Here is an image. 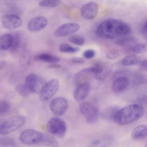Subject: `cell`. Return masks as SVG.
Listing matches in <instances>:
<instances>
[{
  "label": "cell",
  "instance_id": "cell-1",
  "mask_svg": "<svg viewBox=\"0 0 147 147\" xmlns=\"http://www.w3.org/2000/svg\"><path fill=\"white\" fill-rule=\"evenodd\" d=\"M96 34L103 39L113 40L131 33L126 23L116 19H108L100 24L96 29Z\"/></svg>",
  "mask_w": 147,
  "mask_h": 147
},
{
  "label": "cell",
  "instance_id": "cell-2",
  "mask_svg": "<svg viewBox=\"0 0 147 147\" xmlns=\"http://www.w3.org/2000/svg\"><path fill=\"white\" fill-rule=\"evenodd\" d=\"M145 113L144 107L140 104H131L117 110L113 119L118 125L130 124L141 118Z\"/></svg>",
  "mask_w": 147,
  "mask_h": 147
},
{
  "label": "cell",
  "instance_id": "cell-3",
  "mask_svg": "<svg viewBox=\"0 0 147 147\" xmlns=\"http://www.w3.org/2000/svg\"><path fill=\"white\" fill-rule=\"evenodd\" d=\"M20 142L26 145H42L51 147H57L58 142L53 137L34 129H27L20 135Z\"/></svg>",
  "mask_w": 147,
  "mask_h": 147
},
{
  "label": "cell",
  "instance_id": "cell-4",
  "mask_svg": "<svg viewBox=\"0 0 147 147\" xmlns=\"http://www.w3.org/2000/svg\"><path fill=\"white\" fill-rule=\"evenodd\" d=\"M26 121L25 116L17 115L3 122L0 126V133L2 135L10 134L21 127Z\"/></svg>",
  "mask_w": 147,
  "mask_h": 147
},
{
  "label": "cell",
  "instance_id": "cell-5",
  "mask_svg": "<svg viewBox=\"0 0 147 147\" xmlns=\"http://www.w3.org/2000/svg\"><path fill=\"white\" fill-rule=\"evenodd\" d=\"M94 75V78L98 82H103L111 74L113 65L111 63L99 61L91 67Z\"/></svg>",
  "mask_w": 147,
  "mask_h": 147
},
{
  "label": "cell",
  "instance_id": "cell-6",
  "mask_svg": "<svg viewBox=\"0 0 147 147\" xmlns=\"http://www.w3.org/2000/svg\"><path fill=\"white\" fill-rule=\"evenodd\" d=\"M59 87V81L56 78H53L44 83L39 92V98L42 102H45L51 99L57 92Z\"/></svg>",
  "mask_w": 147,
  "mask_h": 147
},
{
  "label": "cell",
  "instance_id": "cell-7",
  "mask_svg": "<svg viewBox=\"0 0 147 147\" xmlns=\"http://www.w3.org/2000/svg\"><path fill=\"white\" fill-rule=\"evenodd\" d=\"M47 130L56 137L63 138L67 130V125L64 121L59 118H53L47 124Z\"/></svg>",
  "mask_w": 147,
  "mask_h": 147
},
{
  "label": "cell",
  "instance_id": "cell-8",
  "mask_svg": "<svg viewBox=\"0 0 147 147\" xmlns=\"http://www.w3.org/2000/svg\"><path fill=\"white\" fill-rule=\"evenodd\" d=\"M79 109L88 123L93 124L96 122L99 112L95 106L89 102H84L80 105Z\"/></svg>",
  "mask_w": 147,
  "mask_h": 147
},
{
  "label": "cell",
  "instance_id": "cell-9",
  "mask_svg": "<svg viewBox=\"0 0 147 147\" xmlns=\"http://www.w3.org/2000/svg\"><path fill=\"white\" fill-rule=\"evenodd\" d=\"M44 84V80L35 74L30 73L25 78V85L30 93L39 92Z\"/></svg>",
  "mask_w": 147,
  "mask_h": 147
},
{
  "label": "cell",
  "instance_id": "cell-10",
  "mask_svg": "<svg viewBox=\"0 0 147 147\" xmlns=\"http://www.w3.org/2000/svg\"><path fill=\"white\" fill-rule=\"evenodd\" d=\"M50 109L56 116H61L67 111L68 106L67 99L63 97H56L50 102Z\"/></svg>",
  "mask_w": 147,
  "mask_h": 147
},
{
  "label": "cell",
  "instance_id": "cell-11",
  "mask_svg": "<svg viewBox=\"0 0 147 147\" xmlns=\"http://www.w3.org/2000/svg\"><path fill=\"white\" fill-rule=\"evenodd\" d=\"M1 22L3 27L9 29L18 28L22 25L21 18L16 14H6L1 18Z\"/></svg>",
  "mask_w": 147,
  "mask_h": 147
},
{
  "label": "cell",
  "instance_id": "cell-12",
  "mask_svg": "<svg viewBox=\"0 0 147 147\" xmlns=\"http://www.w3.org/2000/svg\"><path fill=\"white\" fill-rule=\"evenodd\" d=\"M80 29V25L75 22L65 23L58 27L53 32L55 37H64L71 35L78 32Z\"/></svg>",
  "mask_w": 147,
  "mask_h": 147
},
{
  "label": "cell",
  "instance_id": "cell-13",
  "mask_svg": "<svg viewBox=\"0 0 147 147\" xmlns=\"http://www.w3.org/2000/svg\"><path fill=\"white\" fill-rule=\"evenodd\" d=\"M99 10L98 5L94 2L87 3L84 5L80 9L82 17L88 20L94 19L98 14Z\"/></svg>",
  "mask_w": 147,
  "mask_h": 147
},
{
  "label": "cell",
  "instance_id": "cell-14",
  "mask_svg": "<svg viewBox=\"0 0 147 147\" xmlns=\"http://www.w3.org/2000/svg\"><path fill=\"white\" fill-rule=\"evenodd\" d=\"M48 20L43 16H38L30 20L27 28L30 32H38L44 29L48 25Z\"/></svg>",
  "mask_w": 147,
  "mask_h": 147
},
{
  "label": "cell",
  "instance_id": "cell-15",
  "mask_svg": "<svg viewBox=\"0 0 147 147\" xmlns=\"http://www.w3.org/2000/svg\"><path fill=\"white\" fill-rule=\"evenodd\" d=\"M129 86V79L126 76H118L113 81L112 89L116 93H121L125 91Z\"/></svg>",
  "mask_w": 147,
  "mask_h": 147
},
{
  "label": "cell",
  "instance_id": "cell-16",
  "mask_svg": "<svg viewBox=\"0 0 147 147\" xmlns=\"http://www.w3.org/2000/svg\"><path fill=\"white\" fill-rule=\"evenodd\" d=\"M90 84L88 83H82L78 85L74 91V97L76 101L84 100L89 92Z\"/></svg>",
  "mask_w": 147,
  "mask_h": 147
},
{
  "label": "cell",
  "instance_id": "cell-17",
  "mask_svg": "<svg viewBox=\"0 0 147 147\" xmlns=\"http://www.w3.org/2000/svg\"><path fill=\"white\" fill-rule=\"evenodd\" d=\"M131 137L134 140H141L147 136V126L146 125H141L136 127L131 133Z\"/></svg>",
  "mask_w": 147,
  "mask_h": 147
},
{
  "label": "cell",
  "instance_id": "cell-18",
  "mask_svg": "<svg viewBox=\"0 0 147 147\" xmlns=\"http://www.w3.org/2000/svg\"><path fill=\"white\" fill-rule=\"evenodd\" d=\"M34 60L37 61H41L48 63H56L59 62L60 59L59 57L53 55L48 53H40L34 56Z\"/></svg>",
  "mask_w": 147,
  "mask_h": 147
},
{
  "label": "cell",
  "instance_id": "cell-19",
  "mask_svg": "<svg viewBox=\"0 0 147 147\" xmlns=\"http://www.w3.org/2000/svg\"><path fill=\"white\" fill-rule=\"evenodd\" d=\"M13 36L9 33H5L0 37V49L3 51L9 49L12 45Z\"/></svg>",
  "mask_w": 147,
  "mask_h": 147
},
{
  "label": "cell",
  "instance_id": "cell-20",
  "mask_svg": "<svg viewBox=\"0 0 147 147\" xmlns=\"http://www.w3.org/2000/svg\"><path fill=\"white\" fill-rule=\"evenodd\" d=\"M141 62L140 57L135 54H129L121 60V64L124 66H130L139 64Z\"/></svg>",
  "mask_w": 147,
  "mask_h": 147
},
{
  "label": "cell",
  "instance_id": "cell-21",
  "mask_svg": "<svg viewBox=\"0 0 147 147\" xmlns=\"http://www.w3.org/2000/svg\"><path fill=\"white\" fill-rule=\"evenodd\" d=\"M59 50L62 53H74L79 51V49L77 47H74L68 44L67 43H61L59 47Z\"/></svg>",
  "mask_w": 147,
  "mask_h": 147
},
{
  "label": "cell",
  "instance_id": "cell-22",
  "mask_svg": "<svg viewBox=\"0 0 147 147\" xmlns=\"http://www.w3.org/2000/svg\"><path fill=\"white\" fill-rule=\"evenodd\" d=\"M61 3V0H42L39 3V6L44 7L54 8Z\"/></svg>",
  "mask_w": 147,
  "mask_h": 147
},
{
  "label": "cell",
  "instance_id": "cell-23",
  "mask_svg": "<svg viewBox=\"0 0 147 147\" xmlns=\"http://www.w3.org/2000/svg\"><path fill=\"white\" fill-rule=\"evenodd\" d=\"M68 41L75 44V45H83L85 43V39L84 37H83L79 35H71L68 37Z\"/></svg>",
  "mask_w": 147,
  "mask_h": 147
},
{
  "label": "cell",
  "instance_id": "cell-24",
  "mask_svg": "<svg viewBox=\"0 0 147 147\" xmlns=\"http://www.w3.org/2000/svg\"><path fill=\"white\" fill-rule=\"evenodd\" d=\"M21 37L18 33H16L14 36H13V41L11 45V48H10V51L12 52L17 51L21 46Z\"/></svg>",
  "mask_w": 147,
  "mask_h": 147
},
{
  "label": "cell",
  "instance_id": "cell-25",
  "mask_svg": "<svg viewBox=\"0 0 147 147\" xmlns=\"http://www.w3.org/2000/svg\"><path fill=\"white\" fill-rule=\"evenodd\" d=\"M16 90L20 95L22 96H27L30 94V92L26 88L25 84H17L16 87Z\"/></svg>",
  "mask_w": 147,
  "mask_h": 147
},
{
  "label": "cell",
  "instance_id": "cell-26",
  "mask_svg": "<svg viewBox=\"0 0 147 147\" xmlns=\"http://www.w3.org/2000/svg\"><path fill=\"white\" fill-rule=\"evenodd\" d=\"M10 110V105L8 102L5 100H0V115L7 113Z\"/></svg>",
  "mask_w": 147,
  "mask_h": 147
},
{
  "label": "cell",
  "instance_id": "cell-27",
  "mask_svg": "<svg viewBox=\"0 0 147 147\" xmlns=\"http://www.w3.org/2000/svg\"><path fill=\"white\" fill-rule=\"evenodd\" d=\"M30 63V57L28 55H24L20 61V67L22 69L25 70L28 68Z\"/></svg>",
  "mask_w": 147,
  "mask_h": 147
},
{
  "label": "cell",
  "instance_id": "cell-28",
  "mask_svg": "<svg viewBox=\"0 0 147 147\" xmlns=\"http://www.w3.org/2000/svg\"><path fill=\"white\" fill-rule=\"evenodd\" d=\"M146 51V46L144 44H138L132 48V51L136 53H142Z\"/></svg>",
  "mask_w": 147,
  "mask_h": 147
},
{
  "label": "cell",
  "instance_id": "cell-29",
  "mask_svg": "<svg viewBox=\"0 0 147 147\" xmlns=\"http://www.w3.org/2000/svg\"><path fill=\"white\" fill-rule=\"evenodd\" d=\"M118 109L117 107H110L108 109H107L106 110H105V111L103 113V115L105 117V118H107V119H110V118H113L114 117V114H115V113L117 111Z\"/></svg>",
  "mask_w": 147,
  "mask_h": 147
},
{
  "label": "cell",
  "instance_id": "cell-30",
  "mask_svg": "<svg viewBox=\"0 0 147 147\" xmlns=\"http://www.w3.org/2000/svg\"><path fill=\"white\" fill-rule=\"evenodd\" d=\"M16 144L15 141L10 137H0V146L3 147L9 145Z\"/></svg>",
  "mask_w": 147,
  "mask_h": 147
},
{
  "label": "cell",
  "instance_id": "cell-31",
  "mask_svg": "<svg viewBox=\"0 0 147 147\" xmlns=\"http://www.w3.org/2000/svg\"><path fill=\"white\" fill-rule=\"evenodd\" d=\"M119 56V52L116 49L110 50L106 53V57L110 60L116 59Z\"/></svg>",
  "mask_w": 147,
  "mask_h": 147
},
{
  "label": "cell",
  "instance_id": "cell-32",
  "mask_svg": "<svg viewBox=\"0 0 147 147\" xmlns=\"http://www.w3.org/2000/svg\"><path fill=\"white\" fill-rule=\"evenodd\" d=\"M95 55V52L93 49H87L83 53V57L87 59H92Z\"/></svg>",
  "mask_w": 147,
  "mask_h": 147
},
{
  "label": "cell",
  "instance_id": "cell-33",
  "mask_svg": "<svg viewBox=\"0 0 147 147\" xmlns=\"http://www.w3.org/2000/svg\"><path fill=\"white\" fill-rule=\"evenodd\" d=\"M71 61L75 64H82L84 62V59L80 57H75L71 59Z\"/></svg>",
  "mask_w": 147,
  "mask_h": 147
},
{
  "label": "cell",
  "instance_id": "cell-34",
  "mask_svg": "<svg viewBox=\"0 0 147 147\" xmlns=\"http://www.w3.org/2000/svg\"><path fill=\"white\" fill-rule=\"evenodd\" d=\"M144 79H143V77L141 76V75H137L136 76V79L134 80L135 81V83L136 84H141V83H143V82H144Z\"/></svg>",
  "mask_w": 147,
  "mask_h": 147
},
{
  "label": "cell",
  "instance_id": "cell-35",
  "mask_svg": "<svg viewBox=\"0 0 147 147\" xmlns=\"http://www.w3.org/2000/svg\"><path fill=\"white\" fill-rule=\"evenodd\" d=\"M139 64L142 68H144L145 69H146V68H147V61H146V60L141 61V62Z\"/></svg>",
  "mask_w": 147,
  "mask_h": 147
},
{
  "label": "cell",
  "instance_id": "cell-36",
  "mask_svg": "<svg viewBox=\"0 0 147 147\" xmlns=\"http://www.w3.org/2000/svg\"><path fill=\"white\" fill-rule=\"evenodd\" d=\"M48 67L51 68H60L61 67V65L57 64V63H52L48 66Z\"/></svg>",
  "mask_w": 147,
  "mask_h": 147
},
{
  "label": "cell",
  "instance_id": "cell-37",
  "mask_svg": "<svg viewBox=\"0 0 147 147\" xmlns=\"http://www.w3.org/2000/svg\"><path fill=\"white\" fill-rule=\"evenodd\" d=\"M146 26H147V24H146V22H145V24H144V25L143 26H142V33H143L145 35H146V30H147Z\"/></svg>",
  "mask_w": 147,
  "mask_h": 147
},
{
  "label": "cell",
  "instance_id": "cell-38",
  "mask_svg": "<svg viewBox=\"0 0 147 147\" xmlns=\"http://www.w3.org/2000/svg\"><path fill=\"white\" fill-rule=\"evenodd\" d=\"M6 61H0V70L2 69L6 65Z\"/></svg>",
  "mask_w": 147,
  "mask_h": 147
},
{
  "label": "cell",
  "instance_id": "cell-39",
  "mask_svg": "<svg viewBox=\"0 0 147 147\" xmlns=\"http://www.w3.org/2000/svg\"><path fill=\"white\" fill-rule=\"evenodd\" d=\"M3 147H17L16 144H11V145H9Z\"/></svg>",
  "mask_w": 147,
  "mask_h": 147
},
{
  "label": "cell",
  "instance_id": "cell-40",
  "mask_svg": "<svg viewBox=\"0 0 147 147\" xmlns=\"http://www.w3.org/2000/svg\"><path fill=\"white\" fill-rule=\"evenodd\" d=\"M2 122H2V120L0 119V126H1V123H2Z\"/></svg>",
  "mask_w": 147,
  "mask_h": 147
}]
</instances>
